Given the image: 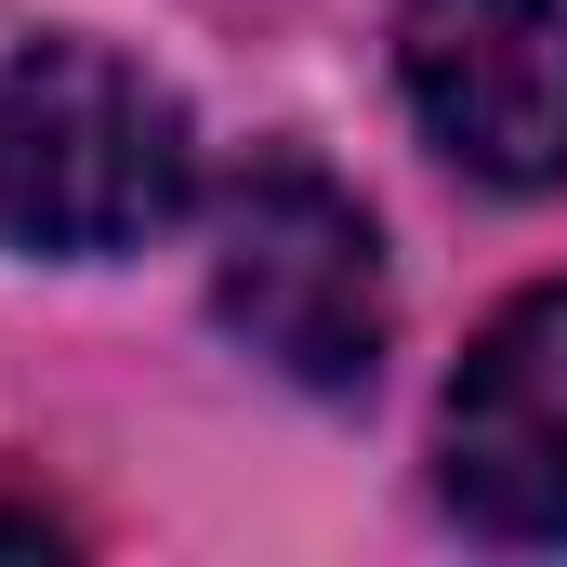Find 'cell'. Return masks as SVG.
Listing matches in <instances>:
<instances>
[{
  "label": "cell",
  "mask_w": 567,
  "mask_h": 567,
  "mask_svg": "<svg viewBox=\"0 0 567 567\" xmlns=\"http://www.w3.org/2000/svg\"><path fill=\"white\" fill-rule=\"evenodd\" d=\"M198 198V133L185 106L106 40H27L0 66V238L106 265L145 251Z\"/></svg>",
  "instance_id": "obj_1"
},
{
  "label": "cell",
  "mask_w": 567,
  "mask_h": 567,
  "mask_svg": "<svg viewBox=\"0 0 567 567\" xmlns=\"http://www.w3.org/2000/svg\"><path fill=\"white\" fill-rule=\"evenodd\" d=\"M396 80L475 185H567V0H410Z\"/></svg>",
  "instance_id": "obj_3"
},
{
  "label": "cell",
  "mask_w": 567,
  "mask_h": 567,
  "mask_svg": "<svg viewBox=\"0 0 567 567\" xmlns=\"http://www.w3.org/2000/svg\"><path fill=\"white\" fill-rule=\"evenodd\" d=\"M435 475L475 528L567 542V290H528L475 330L449 423H435Z\"/></svg>",
  "instance_id": "obj_4"
},
{
  "label": "cell",
  "mask_w": 567,
  "mask_h": 567,
  "mask_svg": "<svg viewBox=\"0 0 567 567\" xmlns=\"http://www.w3.org/2000/svg\"><path fill=\"white\" fill-rule=\"evenodd\" d=\"M212 317L303 396H357L383 370V238L317 158H251L212 198Z\"/></svg>",
  "instance_id": "obj_2"
},
{
  "label": "cell",
  "mask_w": 567,
  "mask_h": 567,
  "mask_svg": "<svg viewBox=\"0 0 567 567\" xmlns=\"http://www.w3.org/2000/svg\"><path fill=\"white\" fill-rule=\"evenodd\" d=\"M0 542H53V528H40V515H0Z\"/></svg>",
  "instance_id": "obj_5"
}]
</instances>
